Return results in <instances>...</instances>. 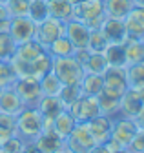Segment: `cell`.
I'll use <instances>...</instances> for the list:
<instances>
[{"mask_svg": "<svg viewBox=\"0 0 144 153\" xmlns=\"http://www.w3.org/2000/svg\"><path fill=\"white\" fill-rule=\"evenodd\" d=\"M84 68V73H93V75H104V71L110 68V64H108L104 53H93L89 51L86 62L82 64Z\"/></svg>", "mask_w": 144, "mask_h": 153, "instance_id": "cell-26", "label": "cell"}, {"mask_svg": "<svg viewBox=\"0 0 144 153\" xmlns=\"http://www.w3.org/2000/svg\"><path fill=\"white\" fill-rule=\"evenodd\" d=\"M99 29L102 31V35L106 36V40L110 44H124L128 40L124 20H120V18H108L106 16V20L102 22V26Z\"/></svg>", "mask_w": 144, "mask_h": 153, "instance_id": "cell-16", "label": "cell"}, {"mask_svg": "<svg viewBox=\"0 0 144 153\" xmlns=\"http://www.w3.org/2000/svg\"><path fill=\"white\" fill-rule=\"evenodd\" d=\"M104 88L102 91L120 99L128 91V80H126V68H108L104 71Z\"/></svg>", "mask_w": 144, "mask_h": 153, "instance_id": "cell-9", "label": "cell"}, {"mask_svg": "<svg viewBox=\"0 0 144 153\" xmlns=\"http://www.w3.org/2000/svg\"><path fill=\"white\" fill-rule=\"evenodd\" d=\"M79 86H80L82 95H88V97H99L102 88H104V76L102 75H93V73H86Z\"/></svg>", "mask_w": 144, "mask_h": 153, "instance_id": "cell-25", "label": "cell"}, {"mask_svg": "<svg viewBox=\"0 0 144 153\" xmlns=\"http://www.w3.org/2000/svg\"><path fill=\"white\" fill-rule=\"evenodd\" d=\"M124 53H126V66L142 64L144 62V40L128 38L124 42Z\"/></svg>", "mask_w": 144, "mask_h": 153, "instance_id": "cell-24", "label": "cell"}, {"mask_svg": "<svg viewBox=\"0 0 144 153\" xmlns=\"http://www.w3.org/2000/svg\"><path fill=\"white\" fill-rule=\"evenodd\" d=\"M126 80H128V88L131 89L144 88V62L126 66Z\"/></svg>", "mask_w": 144, "mask_h": 153, "instance_id": "cell-29", "label": "cell"}, {"mask_svg": "<svg viewBox=\"0 0 144 153\" xmlns=\"http://www.w3.org/2000/svg\"><path fill=\"white\" fill-rule=\"evenodd\" d=\"M37 109L40 111L44 120H53L59 113H62L66 109V106L59 97H48V95H44L37 106Z\"/></svg>", "mask_w": 144, "mask_h": 153, "instance_id": "cell-20", "label": "cell"}, {"mask_svg": "<svg viewBox=\"0 0 144 153\" xmlns=\"http://www.w3.org/2000/svg\"><path fill=\"white\" fill-rule=\"evenodd\" d=\"M124 27L128 38L144 40V7H133L124 18Z\"/></svg>", "mask_w": 144, "mask_h": 153, "instance_id": "cell-15", "label": "cell"}, {"mask_svg": "<svg viewBox=\"0 0 144 153\" xmlns=\"http://www.w3.org/2000/svg\"><path fill=\"white\" fill-rule=\"evenodd\" d=\"M69 113L73 115V119L77 122H89L95 119L97 115H100V106H99V97H88L82 95L79 100H75L69 108Z\"/></svg>", "mask_w": 144, "mask_h": 153, "instance_id": "cell-8", "label": "cell"}, {"mask_svg": "<svg viewBox=\"0 0 144 153\" xmlns=\"http://www.w3.org/2000/svg\"><path fill=\"white\" fill-rule=\"evenodd\" d=\"M119 104H120V99L117 97H111L104 91H100L99 95V106H100V113L102 115H108V117H119Z\"/></svg>", "mask_w": 144, "mask_h": 153, "instance_id": "cell-30", "label": "cell"}, {"mask_svg": "<svg viewBox=\"0 0 144 153\" xmlns=\"http://www.w3.org/2000/svg\"><path fill=\"white\" fill-rule=\"evenodd\" d=\"M89 33H91V29L86 27L82 22L75 20V18H71V20L66 22V36L75 46V49H88Z\"/></svg>", "mask_w": 144, "mask_h": 153, "instance_id": "cell-13", "label": "cell"}, {"mask_svg": "<svg viewBox=\"0 0 144 153\" xmlns=\"http://www.w3.org/2000/svg\"><path fill=\"white\" fill-rule=\"evenodd\" d=\"M40 89H42V95H48V97H59V93L62 89V82L55 76V73L49 71L40 79Z\"/></svg>", "mask_w": 144, "mask_h": 153, "instance_id": "cell-31", "label": "cell"}, {"mask_svg": "<svg viewBox=\"0 0 144 153\" xmlns=\"http://www.w3.org/2000/svg\"><path fill=\"white\" fill-rule=\"evenodd\" d=\"M2 88H4V84H2V82H0V89H2Z\"/></svg>", "mask_w": 144, "mask_h": 153, "instance_id": "cell-49", "label": "cell"}, {"mask_svg": "<svg viewBox=\"0 0 144 153\" xmlns=\"http://www.w3.org/2000/svg\"><path fill=\"white\" fill-rule=\"evenodd\" d=\"M71 2V6H75V4H79V2H82V0H69Z\"/></svg>", "mask_w": 144, "mask_h": 153, "instance_id": "cell-46", "label": "cell"}, {"mask_svg": "<svg viewBox=\"0 0 144 153\" xmlns=\"http://www.w3.org/2000/svg\"><path fill=\"white\" fill-rule=\"evenodd\" d=\"M26 140L19 135H13L4 144H0V153H24Z\"/></svg>", "mask_w": 144, "mask_h": 153, "instance_id": "cell-37", "label": "cell"}, {"mask_svg": "<svg viewBox=\"0 0 144 153\" xmlns=\"http://www.w3.org/2000/svg\"><path fill=\"white\" fill-rule=\"evenodd\" d=\"M29 2L31 0H9V2L6 4V9H7L11 18H15V16H27Z\"/></svg>", "mask_w": 144, "mask_h": 153, "instance_id": "cell-36", "label": "cell"}, {"mask_svg": "<svg viewBox=\"0 0 144 153\" xmlns=\"http://www.w3.org/2000/svg\"><path fill=\"white\" fill-rule=\"evenodd\" d=\"M27 16L31 18L35 24L44 22L46 18L49 16V11H48V4H46V0H31V2H29Z\"/></svg>", "mask_w": 144, "mask_h": 153, "instance_id": "cell-32", "label": "cell"}, {"mask_svg": "<svg viewBox=\"0 0 144 153\" xmlns=\"http://www.w3.org/2000/svg\"><path fill=\"white\" fill-rule=\"evenodd\" d=\"M144 108V102L139 95V89H131L128 88L122 97H120V104H119V117H130L135 119L137 113Z\"/></svg>", "mask_w": 144, "mask_h": 153, "instance_id": "cell-14", "label": "cell"}, {"mask_svg": "<svg viewBox=\"0 0 144 153\" xmlns=\"http://www.w3.org/2000/svg\"><path fill=\"white\" fill-rule=\"evenodd\" d=\"M57 153H68V151H66V149H60V151H57Z\"/></svg>", "mask_w": 144, "mask_h": 153, "instance_id": "cell-48", "label": "cell"}, {"mask_svg": "<svg viewBox=\"0 0 144 153\" xmlns=\"http://www.w3.org/2000/svg\"><path fill=\"white\" fill-rule=\"evenodd\" d=\"M13 88L26 108H37L40 99L44 97L40 89V80L37 79H15Z\"/></svg>", "mask_w": 144, "mask_h": 153, "instance_id": "cell-7", "label": "cell"}, {"mask_svg": "<svg viewBox=\"0 0 144 153\" xmlns=\"http://www.w3.org/2000/svg\"><path fill=\"white\" fill-rule=\"evenodd\" d=\"M24 108H26L24 102L20 100L19 95H16L13 86H7V88L0 89V113H7V115L16 117Z\"/></svg>", "mask_w": 144, "mask_h": 153, "instance_id": "cell-17", "label": "cell"}, {"mask_svg": "<svg viewBox=\"0 0 144 153\" xmlns=\"http://www.w3.org/2000/svg\"><path fill=\"white\" fill-rule=\"evenodd\" d=\"M7 2H9V0H0V4H4V6H6Z\"/></svg>", "mask_w": 144, "mask_h": 153, "instance_id": "cell-47", "label": "cell"}, {"mask_svg": "<svg viewBox=\"0 0 144 153\" xmlns=\"http://www.w3.org/2000/svg\"><path fill=\"white\" fill-rule=\"evenodd\" d=\"M133 7H135L133 0H104V11L108 18H120V20H124Z\"/></svg>", "mask_w": 144, "mask_h": 153, "instance_id": "cell-21", "label": "cell"}, {"mask_svg": "<svg viewBox=\"0 0 144 153\" xmlns=\"http://www.w3.org/2000/svg\"><path fill=\"white\" fill-rule=\"evenodd\" d=\"M110 46V42L106 40V36L102 35L100 29H93L89 33V42H88V49L93 53H104V49Z\"/></svg>", "mask_w": 144, "mask_h": 153, "instance_id": "cell-35", "label": "cell"}, {"mask_svg": "<svg viewBox=\"0 0 144 153\" xmlns=\"http://www.w3.org/2000/svg\"><path fill=\"white\" fill-rule=\"evenodd\" d=\"M139 95H140V99H142V102H144V88L139 89Z\"/></svg>", "mask_w": 144, "mask_h": 153, "instance_id": "cell-45", "label": "cell"}, {"mask_svg": "<svg viewBox=\"0 0 144 153\" xmlns=\"http://www.w3.org/2000/svg\"><path fill=\"white\" fill-rule=\"evenodd\" d=\"M48 49L40 44V42H37L33 38V40H27V42H24V44H19L16 46V51H15V59H19V60H22V62H31V60H35V59H39L40 55H44Z\"/></svg>", "mask_w": 144, "mask_h": 153, "instance_id": "cell-19", "label": "cell"}, {"mask_svg": "<svg viewBox=\"0 0 144 153\" xmlns=\"http://www.w3.org/2000/svg\"><path fill=\"white\" fill-rule=\"evenodd\" d=\"M95 146V140L89 133L88 122H77L75 129L64 139V149L68 153H88Z\"/></svg>", "mask_w": 144, "mask_h": 153, "instance_id": "cell-5", "label": "cell"}, {"mask_svg": "<svg viewBox=\"0 0 144 153\" xmlns=\"http://www.w3.org/2000/svg\"><path fill=\"white\" fill-rule=\"evenodd\" d=\"M16 51V44L9 33H0V60L9 62Z\"/></svg>", "mask_w": 144, "mask_h": 153, "instance_id": "cell-34", "label": "cell"}, {"mask_svg": "<svg viewBox=\"0 0 144 153\" xmlns=\"http://www.w3.org/2000/svg\"><path fill=\"white\" fill-rule=\"evenodd\" d=\"M24 153H40L37 148L33 146V142H26V148H24Z\"/></svg>", "mask_w": 144, "mask_h": 153, "instance_id": "cell-43", "label": "cell"}, {"mask_svg": "<svg viewBox=\"0 0 144 153\" xmlns=\"http://www.w3.org/2000/svg\"><path fill=\"white\" fill-rule=\"evenodd\" d=\"M13 73L16 75V79H37L40 80L46 73L51 71V64H53V56L46 51L44 55H40L39 59H35L31 62H22L19 59H13L9 60Z\"/></svg>", "mask_w": 144, "mask_h": 153, "instance_id": "cell-2", "label": "cell"}, {"mask_svg": "<svg viewBox=\"0 0 144 153\" xmlns=\"http://www.w3.org/2000/svg\"><path fill=\"white\" fill-rule=\"evenodd\" d=\"M51 71L62 84H80L84 79V68L82 64L75 59V55L71 56H60V59H53Z\"/></svg>", "mask_w": 144, "mask_h": 153, "instance_id": "cell-4", "label": "cell"}, {"mask_svg": "<svg viewBox=\"0 0 144 153\" xmlns=\"http://www.w3.org/2000/svg\"><path fill=\"white\" fill-rule=\"evenodd\" d=\"M133 4H135L137 7H144V0H133Z\"/></svg>", "mask_w": 144, "mask_h": 153, "instance_id": "cell-44", "label": "cell"}, {"mask_svg": "<svg viewBox=\"0 0 144 153\" xmlns=\"http://www.w3.org/2000/svg\"><path fill=\"white\" fill-rule=\"evenodd\" d=\"M104 56L110 68H126V53L124 44H110L104 49Z\"/></svg>", "mask_w": 144, "mask_h": 153, "instance_id": "cell-27", "label": "cell"}, {"mask_svg": "<svg viewBox=\"0 0 144 153\" xmlns=\"http://www.w3.org/2000/svg\"><path fill=\"white\" fill-rule=\"evenodd\" d=\"M33 146L40 153H57L64 149V140L53 129H44L40 135L33 140Z\"/></svg>", "mask_w": 144, "mask_h": 153, "instance_id": "cell-18", "label": "cell"}, {"mask_svg": "<svg viewBox=\"0 0 144 153\" xmlns=\"http://www.w3.org/2000/svg\"><path fill=\"white\" fill-rule=\"evenodd\" d=\"M89 133L95 140V144H106L111 139V128H113V119L108 115H97L95 119H91L88 122Z\"/></svg>", "mask_w": 144, "mask_h": 153, "instance_id": "cell-12", "label": "cell"}, {"mask_svg": "<svg viewBox=\"0 0 144 153\" xmlns=\"http://www.w3.org/2000/svg\"><path fill=\"white\" fill-rule=\"evenodd\" d=\"M9 22H11V16H9V13H7L6 6L0 4V33H7Z\"/></svg>", "mask_w": 144, "mask_h": 153, "instance_id": "cell-39", "label": "cell"}, {"mask_svg": "<svg viewBox=\"0 0 144 153\" xmlns=\"http://www.w3.org/2000/svg\"><path fill=\"white\" fill-rule=\"evenodd\" d=\"M82 97V91L79 84H62V89L59 93V99L64 102L66 108H69L75 100H79Z\"/></svg>", "mask_w": 144, "mask_h": 153, "instance_id": "cell-33", "label": "cell"}, {"mask_svg": "<svg viewBox=\"0 0 144 153\" xmlns=\"http://www.w3.org/2000/svg\"><path fill=\"white\" fill-rule=\"evenodd\" d=\"M7 33L11 35V38L15 40V44H24L27 40H33L35 33H37V24H35L29 16H15L9 22V29Z\"/></svg>", "mask_w": 144, "mask_h": 153, "instance_id": "cell-10", "label": "cell"}, {"mask_svg": "<svg viewBox=\"0 0 144 153\" xmlns=\"http://www.w3.org/2000/svg\"><path fill=\"white\" fill-rule=\"evenodd\" d=\"M75 126H77V120L73 119V115L69 113L68 108H66L62 113H59L55 119H53V131H55L62 140L75 129Z\"/></svg>", "mask_w": 144, "mask_h": 153, "instance_id": "cell-22", "label": "cell"}, {"mask_svg": "<svg viewBox=\"0 0 144 153\" xmlns=\"http://www.w3.org/2000/svg\"><path fill=\"white\" fill-rule=\"evenodd\" d=\"M66 35V22L59 20V18L48 16L44 22L37 24V33H35V40L40 42L46 49L57 40V38Z\"/></svg>", "mask_w": 144, "mask_h": 153, "instance_id": "cell-6", "label": "cell"}, {"mask_svg": "<svg viewBox=\"0 0 144 153\" xmlns=\"http://www.w3.org/2000/svg\"><path fill=\"white\" fill-rule=\"evenodd\" d=\"M49 16L59 18L62 22H68L73 18V6L69 0H46Z\"/></svg>", "mask_w": 144, "mask_h": 153, "instance_id": "cell-23", "label": "cell"}, {"mask_svg": "<svg viewBox=\"0 0 144 153\" xmlns=\"http://www.w3.org/2000/svg\"><path fill=\"white\" fill-rule=\"evenodd\" d=\"M75 51H77L75 46L68 40L66 35L60 36V38H57V40L48 48V53L53 56V59H60V56H71V55H75Z\"/></svg>", "mask_w": 144, "mask_h": 153, "instance_id": "cell-28", "label": "cell"}, {"mask_svg": "<svg viewBox=\"0 0 144 153\" xmlns=\"http://www.w3.org/2000/svg\"><path fill=\"white\" fill-rule=\"evenodd\" d=\"M13 135H16V131H13V129H7V128H4V126H0V144H4L7 139H11Z\"/></svg>", "mask_w": 144, "mask_h": 153, "instance_id": "cell-40", "label": "cell"}, {"mask_svg": "<svg viewBox=\"0 0 144 153\" xmlns=\"http://www.w3.org/2000/svg\"><path fill=\"white\" fill-rule=\"evenodd\" d=\"M73 18L89 29H99L106 20L104 0H82L73 6Z\"/></svg>", "mask_w": 144, "mask_h": 153, "instance_id": "cell-1", "label": "cell"}, {"mask_svg": "<svg viewBox=\"0 0 144 153\" xmlns=\"http://www.w3.org/2000/svg\"><path fill=\"white\" fill-rule=\"evenodd\" d=\"M137 133H139V128L133 119H130V117H115L113 119L111 139H115L122 148L128 146Z\"/></svg>", "mask_w": 144, "mask_h": 153, "instance_id": "cell-11", "label": "cell"}, {"mask_svg": "<svg viewBox=\"0 0 144 153\" xmlns=\"http://www.w3.org/2000/svg\"><path fill=\"white\" fill-rule=\"evenodd\" d=\"M88 153H113V151H111L110 148H108L106 144H95L91 149L88 151Z\"/></svg>", "mask_w": 144, "mask_h": 153, "instance_id": "cell-41", "label": "cell"}, {"mask_svg": "<svg viewBox=\"0 0 144 153\" xmlns=\"http://www.w3.org/2000/svg\"><path fill=\"white\" fill-rule=\"evenodd\" d=\"M126 151H130V153H144V131L139 129V133L133 137V140L124 148Z\"/></svg>", "mask_w": 144, "mask_h": 153, "instance_id": "cell-38", "label": "cell"}, {"mask_svg": "<svg viewBox=\"0 0 144 153\" xmlns=\"http://www.w3.org/2000/svg\"><path fill=\"white\" fill-rule=\"evenodd\" d=\"M133 120H135V124H137V128H139L140 131H144V108H142V109H140V111L137 113V117H135Z\"/></svg>", "mask_w": 144, "mask_h": 153, "instance_id": "cell-42", "label": "cell"}, {"mask_svg": "<svg viewBox=\"0 0 144 153\" xmlns=\"http://www.w3.org/2000/svg\"><path fill=\"white\" fill-rule=\"evenodd\" d=\"M44 129V119L37 108H24L16 115V133L26 142H33Z\"/></svg>", "mask_w": 144, "mask_h": 153, "instance_id": "cell-3", "label": "cell"}]
</instances>
